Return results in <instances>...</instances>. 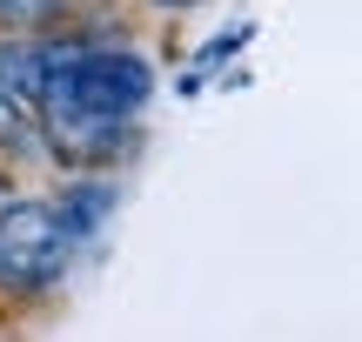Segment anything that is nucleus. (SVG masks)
<instances>
[{
  "label": "nucleus",
  "instance_id": "f257e3e1",
  "mask_svg": "<svg viewBox=\"0 0 362 342\" xmlns=\"http://www.w3.org/2000/svg\"><path fill=\"white\" fill-rule=\"evenodd\" d=\"M74 242L61 235L47 195H13L0 208V309H40L74 276Z\"/></svg>",
  "mask_w": 362,
  "mask_h": 342
},
{
  "label": "nucleus",
  "instance_id": "f03ea898",
  "mask_svg": "<svg viewBox=\"0 0 362 342\" xmlns=\"http://www.w3.org/2000/svg\"><path fill=\"white\" fill-rule=\"evenodd\" d=\"M47 201H54L61 235L74 242V249H94V242L107 235V222H115V208H121V182L107 168H74Z\"/></svg>",
  "mask_w": 362,
  "mask_h": 342
},
{
  "label": "nucleus",
  "instance_id": "7ed1b4c3",
  "mask_svg": "<svg viewBox=\"0 0 362 342\" xmlns=\"http://www.w3.org/2000/svg\"><path fill=\"white\" fill-rule=\"evenodd\" d=\"M0 161H7V168H21V161H47V148H40V114L7 88V81H0Z\"/></svg>",
  "mask_w": 362,
  "mask_h": 342
},
{
  "label": "nucleus",
  "instance_id": "20e7f679",
  "mask_svg": "<svg viewBox=\"0 0 362 342\" xmlns=\"http://www.w3.org/2000/svg\"><path fill=\"white\" fill-rule=\"evenodd\" d=\"M74 0H0V34H54L67 27Z\"/></svg>",
  "mask_w": 362,
  "mask_h": 342
},
{
  "label": "nucleus",
  "instance_id": "39448f33",
  "mask_svg": "<svg viewBox=\"0 0 362 342\" xmlns=\"http://www.w3.org/2000/svg\"><path fill=\"white\" fill-rule=\"evenodd\" d=\"M242 40H248V27H235V34H228V40H208V47H202V54H194V67H188V74H181V88H188V94H194V88H202V81H208V74H215V67H221V61H228V54H235V47H242Z\"/></svg>",
  "mask_w": 362,
  "mask_h": 342
},
{
  "label": "nucleus",
  "instance_id": "423d86ee",
  "mask_svg": "<svg viewBox=\"0 0 362 342\" xmlns=\"http://www.w3.org/2000/svg\"><path fill=\"white\" fill-rule=\"evenodd\" d=\"M13 195H21V188H13V168H7V161H0V208H7Z\"/></svg>",
  "mask_w": 362,
  "mask_h": 342
},
{
  "label": "nucleus",
  "instance_id": "0eeeda50",
  "mask_svg": "<svg viewBox=\"0 0 362 342\" xmlns=\"http://www.w3.org/2000/svg\"><path fill=\"white\" fill-rule=\"evenodd\" d=\"M141 7H155V13H181V7H194V0H141Z\"/></svg>",
  "mask_w": 362,
  "mask_h": 342
}]
</instances>
